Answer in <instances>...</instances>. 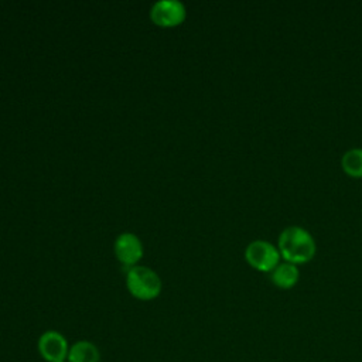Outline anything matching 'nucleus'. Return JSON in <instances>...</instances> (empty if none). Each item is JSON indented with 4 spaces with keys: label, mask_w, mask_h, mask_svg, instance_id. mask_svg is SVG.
I'll return each instance as SVG.
<instances>
[{
    "label": "nucleus",
    "mask_w": 362,
    "mask_h": 362,
    "mask_svg": "<svg viewBox=\"0 0 362 362\" xmlns=\"http://www.w3.org/2000/svg\"><path fill=\"white\" fill-rule=\"evenodd\" d=\"M61 362H66V361H61Z\"/></svg>",
    "instance_id": "obj_10"
},
{
    "label": "nucleus",
    "mask_w": 362,
    "mask_h": 362,
    "mask_svg": "<svg viewBox=\"0 0 362 362\" xmlns=\"http://www.w3.org/2000/svg\"><path fill=\"white\" fill-rule=\"evenodd\" d=\"M300 277V272L297 264L290 262H280L272 272H270V280L274 286L279 288H291L297 284Z\"/></svg>",
    "instance_id": "obj_7"
},
{
    "label": "nucleus",
    "mask_w": 362,
    "mask_h": 362,
    "mask_svg": "<svg viewBox=\"0 0 362 362\" xmlns=\"http://www.w3.org/2000/svg\"><path fill=\"white\" fill-rule=\"evenodd\" d=\"M115 253L124 266H133L143 256V245L134 233H122L115 240Z\"/></svg>",
    "instance_id": "obj_6"
},
{
    "label": "nucleus",
    "mask_w": 362,
    "mask_h": 362,
    "mask_svg": "<svg viewBox=\"0 0 362 362\" xmlns=\"http://www.w3.org/2000/svg\"><path fill=\"white\" fill-rule=\"evenodd\" d=\"M344 171L351 177H362V147L349 148L341 158Z\"/></svg>",
    "instance_id": "obj_9"
},
{
    "label": "nucleus",
    "mask_w": 362,
    "mask_h": 362,
    "mask_svg": "<svg viewBox=\"0 0 362 362\" xmlns=\"http://www.w3.org/2000/svg\"><path fill=\"white\" fill-rule=\"evenodd\" d=\"M280 257L279 249L272 242L263 239L250 242L245 249L246 262L260 272H272L280 263Z\"/></svg>",
    "instance_id": "obj_3"
},
{
    "label": "nucleus",
    "mask_w": 362,
    "mask_h": 362,
    "mask_svg": "<svg viewBox=\"0 0 362 362\" xmlns=\"http://www.w3.org/2000/svg\"><path fill=\"white\" fill-rule=\"evenodd\" d=\"M126 286L133 297L143 301L153 300L161 293V280L158 274L144 266L129 269L126 274Z\"/></svg>",
    "instance_id": "obj_2"
},
{
    "label": "nucleus",
    "mask_w": 362,
    "mask_h": 362,
    "mask_svg": "<svg viewBox=\"0 0 362 362\" xmlns=\"http://www.w3.org/2000/svg\"><path fill=\"white\" fill-rule=\"evenodd\" d=\"M185 17V6L178 0H158L150 10L151 21L160 27L180 25Z\"/></svg>",
    "instance_id": "obj_5"
},
{
    "label": "nucleus",
    "mask_w": 362,
    "mask_h": 362,
    "mask_svg": "<svg viewBox=\"0 0 362 362\" xmlns=\"http://www.w3.org/2000/svg\"><path fill=\"white\" fill-rule=\"evenodd\" d=\"M66 362H100V352L90 341H76L69 346Z\"/></svg>",
    "instance_id": "obj_8"
},
{
    "label": "nucleus",
    "mask_w": 362,
    "mask_h": 362,
    "mask_svg": "<svg viewBox=\"0 0 362 362\" xmlns=\"http://www.w3.org/2000/svg\"><path fill=\"white\" fill-rule=\"evenodd\" d=\"M37 349L40 356L45 362H61V361H66L69 345L66 338L61 332L49 329L40 335L37 342Z\"/></svg>",
    "instance_id": "obj_4"
},
{
    "label": "nucleus",
    "mask_w": 362,
    "mask_h": 362,
    "mask_svg": "<svg viewBox=\"0 0 362 362\" xmlns=\"http://www.w3.org/2000/svg\"><path fill=\"white\" fill-rule=\"evenodd\" d=\"M277 249L286 262L298 264L314 257L317 245L308 230L301 226L291 225L280 232Z\"/></svg>",
    "instance_id": "obj_1"
}]
</instances>
